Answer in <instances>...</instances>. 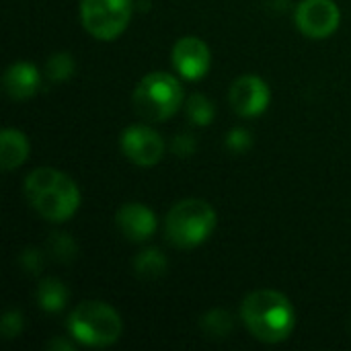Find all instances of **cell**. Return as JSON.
Masks as SVG:
<instances>
[{
	"label": "cell",
	"mask_w": 351,
	"mask_h": 351,
	"mask_svg": "<svg viewBox=\"0 0 351 351\" xmlns=\"http://www.w3.org/2000/svg\"><path fill=\"white\" fill-rule=\"evenodd\" d=\"M25 195L29 204L49 222H66L80 206L78 185L62 171L41 167L27 175Z\"/></svg>",
	"instance_id": "cell-1"
},
{
	"label": "cell",
	"mask_w": 351,
	"mask_h": 351,
	"mask_svg": "<svg viewBox=\"0 0 351 351\" xmlns=\"http://www.w3.org/2000/svg\"><path fill=\"white\" fill-rule=\"evenodd\" d=\"M121 234L132 243L148 241L156 230V216L150 208L142 204H125L119 208L115 218Z\"/></svg>",
	"instance_id": "cell-11"
},
{
	"label": "cell",
	"mask_w": 351,
	"mask_h": 351,
	"mask_svg": "<svg viewBox=\"0 0 351 351\" xmlns=\"http://www.w3.org/2000/svg\"><path fill=\"white\" fill-rule=\"evenodd\" d=\"M187 117L195 125H208L214 119V105L204 95H191L187 101Z\"/></svg>",
	"instance_id": "cell-17"
},
{
	"label": "cell",
	"mask_w": 351,
	"mask_h": 351,
	"mask_svg": "<svg viewBox=\"0 0 351 351\" xmlns=\"http://www.w3.org/2000/svg\"><path fill=\"white\" fill-rule=\"evenodd\" d=\"M226 144H228V148H232L237 152H243V150H247L251 146V134L247 130H243V128H237L226 136Z\"/></svg>",
	"instance_id": "cell-21"
},
{
	"label": "cell",
	"mask_w": 351,
	"mask_h": 351,
	"mask_svg": "<svg viewBox=\"0 0 351 351\" xmlns=\"http://www.w3.org/2000/svg\"><path fill=\"white\" fill-rule=\"evenodd\" d=\"M45 70H47V76L53 80V82H62V80H68L72 74H74V60L70 53H53L47 64H45Z\"/></svg>",
	"instance_id": "cell-18"
},
{
	"label": "cell",
	"mask_w": 351,
	"mask_h": 351,
	"mask_svg": "<svg viewBox=\"0 0 351 351\" xmlns=\"http://www.w3.org/2000/svg\"><path fill=\"white\" fill-rule=\"evenodd\" d=\"M193 148H195V142H193V138L187 136V134L177 136L175 142H173V150H175L179 156H189V154L193 152Z\"/></svg>",
	"instance_id": "cell-23"
},
{
	"label": "cell",
	"mask_w": 351,
	"mask_h": 351,
	"mask_svg": "<svg viewBox=\"0 0 351 351\" xmlns=\"http://www.w3.org/2000/svg\"><path fill=\"white\" fill-rule=\"evenodd\" d=\"M41 84L39 70L29 62H14L4 72V90L10 99L23 101L37 93Z\"/></svg>",
	"instance_id": "cell-12"
},
{
	"label": "cell",
	"mask_w": 351,
	"mask_h": 351,
	"mask_svg": "<svg viewBox=\"0 0 351 351\" xmlns=\"http://www.w3.org/2000/svg\"><path fill=\"white\" fill-rule=\"evenodd\" d=\"M68 333L90 348H107L121 335V317L115 308L99 300H86L68 315Z\"/></svg>",
	"instance_id": "cell-3"
},
{
	"label": "cell",
	"mask_w": 351,
	"mask_h": 351,
	"mask_svg": "<svg viewBox=\"0 0 351 351\" xmlns=\"http://www.w3.org/2000/svg\"><path fill=\"white\" fill-rule=\"evenodd\" d=\"M123 154L138 167H154L165 156V142L148 125H130L121 134Z\"/></svg>",
	"instance_id": "cell-8"
},
{
	"label": "cell",
	"mask_w": 351,
	"mask_h": 351,
	"mask_svg": "<svg viewBox=\"0 0 351 351\" xmlns=\"http://www.w3.org/2000/svg\"><path fill=\"white\" fill-rule=\"evenodd\" d=\"M0 329H2V335H4L6 339H12V337L21 335V331H23V317H21V313L8 311V313L2 317Z\"/></svg>",
	"instance_id": "cell-20"
},
{
	"label": "cell",
	"mask_w": 351,
	"mask_h": 351,
	"mask_svg": "<svg viewBox=\"0 0 351 351\" xmlns=\"http://www.w3.org/2000/svg\"><path fill=\"white\" fill-rule=\"evenodd\" d=\"M37 300L39 306L47 313H58L66 306L68 302V290L66 286L56 280V278H47L39 284L37 288Z\"/></svg>",
	"instance_id": "cell-14"
},
{
	"label": "cell",
	"mask_w": 351,
	"mask_h": 351,
	"mask_svg": "<svg viewBox=\"0 0 351 351\" xmlns=\"http://www.w3.org/2000/svg\"><path fill=\"white\" fill-rule=\"evenodd\" d=\"M29 156V140L23 132L6 128L0 134V162L4 171L21 167Z\"/></svg>",
	"instance_id": "cell-13"
},
{
	"label": "cell",
	"mask_w": 351,
	"mask_h": 351,
	"mask_svg": "<svg viewBox=\"0 0 351 351\" xmlns=\"http://www.w3.org/2000/svg\"><path fill=\"white\" fill-rule=\"evenodd\" d=\"M134 271L146 280L160 278L167 271V259L158 249H146L138 253V257L134 259Z\"/></svg>",
	"instance_id": "cell-15"
},
{
	"label": "cell",
	"mask_w": 351,
	"mask_h": 351,
	"mask_svg": "<svg viewBox=\"0 0 351 351\" xmlns=\"http://www.w3.org/2000/svg\"><path fill=\"white\" fill-rule=\"evenodd\" d=\"M183 103V88L179 80L167 72H152L144 76L134 90V107L140 117L148 121H165L173 117Z\"/></svg>",
	"instance_id": "cell-5"
},
{
	"label": "cell",
	"mask_w": 351,
	"mask_h": 351,
	"mask_svg": "<svg viewBox=\"0 0 351 351\" xmlns=\"http://www.w3.org/2000/svg\"><path fill=\"white\" fill-rule=\"evenodd\" d=\"M132 16V0H80L84 29L103 41L121 35Z\"/></svg>",
	"instance_id": "cell-6"
},
{
	"label": "cell",
	"mask_w": 351,
	"mask_h": 351,
	"mask_svg": "<svg viewBox=\"0 0 351 351\" xmlns=\"http://www.w3.org/2000/svg\"><path fill=\"white\" fill-rule=\"evenodd\" d=\"M47 249L60 261H70L76 255V245L68 234H53L47 241Z\"/></svg>",
	"instance_id": "cell-19"
},
{
	"label": "cell",
	"mask_w": 351,
	"mask_h": 351,
	"mask_svg": "<svg viewBox=\"0 0 351 351\" xmlns=\"http://www.w3.org/2000/svg\"><path fill=\"white\" fill-rule=\"evenodd\" d=\"M202 331L208 337H226L232 331V321L230 315L224 311H210L204 319H202Z\"/></svg>",
	"instance_id": "cell-16"
},
{
	"label": "cell",
	"mask_w": 351,
	"mask_h": 351,
	"mask_svg": "<svg viewBox=\"0 0 351 351\" xmlns=\"http://www.w3.org/2000/svg\"><path fill=\"white\" fill-rule=\"evenodd\" d=\"M228 99H230L232 109L239 115L257 117L267 109L271 93H269V86L265 80H261L259 76H253V74H245L232 82Z\"/></svg>",
	"instance_id": "cell-9"
},
{
	"label": "cell",
	"mask_w": 351,
	"mask_h": 351,
	"mask_svg": "<svg viewBox=\"0 0 351 351\" xmlns=\"http://www.w3.org/2000/svg\"><path fill=\"white\" fill-rule=\"evenodd\" d=\"M241 319L251 335L265 343L288 339L296 327L292 302L276 290H257L243 300Z\"/></svg>",
	"instance_id": "cell-2"
},
{
	"label": "cell",
	"mask_w": 351,
	"mask_h": 351,
	"mask_svg": "<svg viewBox=\"0 0 351 351\" xmlns=\"http://www.w3.org/2000/svg\"><path fill=\"white\" fill-rule=\"evenodd\" d=\"M216 228V212L204 199L177 202L167 214V237L177 249H193L202 245Z\"/></svg>",
	"instance_id": "cell-4"
},
{
	"label": "cell",
	"mask_w": 351,
	"mask_h": 351,
	"mask_svg": "<svg viewBox=\"0 0 351 351\" xmlns=\"http://www.w3.org/2000/svg\"><path fill=\"white\" fill-rule=\"evenodd\" d=\"M298 29L313 39H325L339 27L341 12L335 0H302L296 8Z\"/></svg>",
	"instance_id": "cell-7"
},
{
	"label": "cell",
	"mask_w": 351,
	"mask_h": 351,
	"mask_svg": "<svg viewBox=\"0 0 351 351\" xmlns=\"http://www.w3.org/2000/svg\"><path fill=\"white\" fill-rule=\"evenodd\" d=\"M21 265H23L29 274H39V271H41V265H43V257H41L39 251L27 249V251L21 255Z\"/></svg>",
	"instance_id": "cell-22"
},
{
	"label": "cell",
	"mask_w": 351,
	"mask_h": 351,
	"mask_svg": "<svg viewBox=\"0 0 351 351\" xmlns=\"http://www.w3.org/2000/svg\"><path fill=\"white\" fill-rule=\"evenodd\" d=\"M212 64L210 47L193 35L181 37L173 47V66L185 80H199Z\"/></svg>",
	"instance_id": "cell-10"
}]
</instances>
